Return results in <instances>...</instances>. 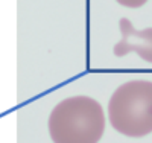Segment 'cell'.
<instances>
[{
  "instance_id": "cell-2",
  "label": "cell",
  "mask_w": 152,
  "mask_h": 143,
  "mask_svg": "<svg viewBox=\"0 0 152 143\" xmlns=\"http://www.w3.org/2000/svg\"><path fill=\"white\" fill-rule=\"evenodd\" d=\"M113 128L128 137L152 133V82L129 81L122 84L108 102Z\"/></svg>"
},
{
  "instance_id": "cell-4",
  "label": "cell",
  "mask_w": 152,
  "mask_h": 143,
  "mask_svg": "<svg viewBox=\"0 0 152 143\" xmlns=\"http://www.w3.org/2000/svg\"><path fill=\"white\" fill-rule=\"evenodd\" d=\"M117 2L122 6H126V8H140L148 2V0H117Z\"/></svg>"
},
{
  "instance_id": "cell-3",
  "label": "cell",
  "mask_w": 152,
  "mask_h": 143,
  "mask_svg": "<svg viewBox=\"0 0 152 143\" xmlns=\"http://www.w3.org/2000/svg\"><path fill=\"white\" fill-rule=\"evenodd\" d=\"M119 28L122 38L114 46V55L125 56L129 52H135L142 59L152 62V28L138 31L125 17L119 20Z\"/></svg>"
},
{
  "instance_id": "cell-1",
  "label": "cell",
  "mask_w": 152,
  "mask_h": 143,
  "mask_svg": "<svg viewBox=\"0 0 152 143\" xmlns=\"http://www.w3.org/2000/svg\"><path fill=\"white\" fill-rule=\"evenodd\" d=\"M104 129V110L88 96L61 100L49 116V134L53 143H97Z\"/></svg>"
}]
</instances>
